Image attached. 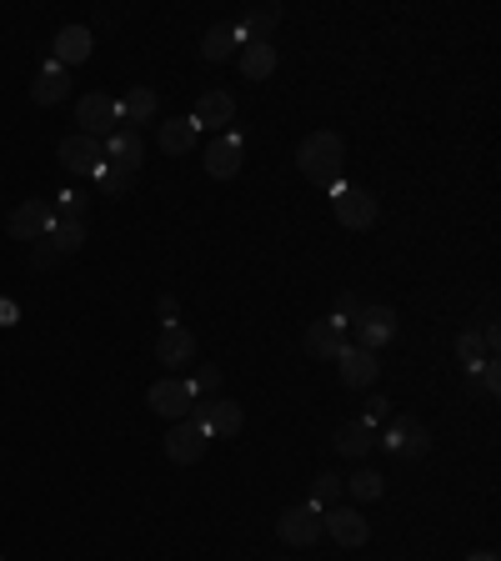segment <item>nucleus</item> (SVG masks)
I'll list each match as a JSON object with an SVG mask.
<instances>
[{"instance_id":"2eb2a0df","label":"nucleus","mask_w":501,"mask_h":561,"mask_svg":"<svg viewBox=\"0 0 501 561\" xmlns=\"http://www.w3.org/2000/svg\"><path fill=\"white\" fill-rule=\"evenodd\" d=\"M341 381L346 386H371L376 376H381V361H376V351H366V346H341Z\"/></svg>"},{"instance_id":"f03ea898","label":"nucleus","mask_w":501,"mask_h":561,"mask_svg":"<svg viewBox=\"0 0 501 561\" xmlns=\"http://www.w3.org/2000/svg\"><path fill=\"white\" fill-rule=\"evenodd\" d=\"M206 446H211V431H206V421H201V396H196L191 416H181V421L171 426V436H166V456H171L176 466H191V461L206 456Z\"/></svg>"},{"instance_id":"aec40b11","label":"nucleus","mask_w":501,"mask_h":561,"mask_svg":"<svg viewBox=\"0 0 501 561\" xmlns=\"http://www.w3.org/2000/svg\"><path fill=\"white\" fill-rule=\"evenodd\" d=\"M196 356V336L186 331V326H166L161 336H156V361L161 366H186Z\"/></svg>"},{"instance_id":"dca6fc26","label":"nucleus","mask_w":501,"mask_h":561,"mask_svg":"<svg viewBox=\"0 0 501 561\" xmlns=\"http://www.w3.org/2000/svg\"><path fill=\"white\" fill-rule=\"evenodd\" d=\"M276 26H281V6H276V0H266V6H251V11L236 21V36H241V46H251V41H271Z\"/></svg>"},{"instance_id":"cd10ccee","label":"nucleus","mask_w":501,"mask_h":561,"mask_svg":"<svg viewBox=\"0 0 501 561\" xmlns=\"http://www.w3.org/2000/svg\"><path fill=\"white\" fill-rule=\"evenodd\" d=\"M341 486H351V501H376L386 491V481L376 471H351V481H341Z\"/></svg>"},{"instance_id":"423d86ee","label":"nucleus","mask_w":501,"mask_h":561,"mask_svg":"<svg viewBox=\"0 0 501 561\" xmlns=\"http://www.w3.org/2000/svg\"><path fill=\"white\" fill-rule=\"evenodd\" d=\"M56 161L66 166V171H76V176H101L106 171V151H101V141L96 136H66L61 146H56Z\"/></svg>"},{"instance_id":"20e7f679","label":"nucleus","mask_w":501,"mask_h":561,"mask_svg":"<svg viewBox=\"0 0 501 561\" xmlns=\"http://www.w3.org/2000/svg\"><path fill=\"white\" fill-rule=\"evenodd\" d=\"M386 451H396V456H406V461H421L426 451H431V431L416 421V416H396L381 436H376Z\"/></svg>"},{"instance_id":"473e14b6","label":"nucleus","mask_w":501,"mask_h":561,"mask_svg":"<svg viewBox=\"0 0 501 561\" xmlns=\"http://www.w3.org/2000/svg\"><path fill=\"white\" fill-rule=\"evenodd\" d=\"M86 201H91L86 191H61V196H56V206H61V211H66L71 221H81V211H86Z\"/></svg>"},{"instance_id":"39448f33","label":"nucleus","mask_w":501,"mask_h":561,"mask_svg":"<svg viewBox=\"0 0 501 561\" xmlns=\"http://www.w3.org/2000/svg\"><path fill=\"white\" fill-rule=\"evenodd\" d=\"M76 121H81V136H96V141H106V136L116 131L121 111H116V101H111L106 91H86V96L76 101Z\"/></svg>"},{"instance_id":"72a5a7b5","label":"nucleus","mask_w":501,"mask_h":561,"mask_svg":"<svg viewBox=\"0 0 501 561\" xmlns=\"http://www.w3.org/2000/svg\"><path fill=\"white\" fill-rule=\"evenodd\" d=\"M56 261H61V251H56L51 241H36V246H31V266H36V271H51Z\"/></svg>"},{"instance_id":"c756f323","label":"nucleus","mask_w":501,"mask_h":561,"mask_svg":"<svg viewBox=\"0 0 501 561\" xmlns=\"http://www.w3.org/2000/svg\"><path fill=\"white\" fill-rule=\"evenodd\" d=\"M456 356L466 361V371H476V366L486 361V341H481V331H461V336H456Z\"/></svg>"},{"instance_id":"f3484780","label":"nucleus","mask_w":501,"mask_h":561,"mask_svg":"<svg viewBox=\"0 0 501 561\" xmlns=\"http://www.w3.org/2000/svg\"><path fill=\"white\" fill-rule=\"evenodd\" d=\"M116 111H121V126H126V131H141V126L161 111V96H156L151 86H136V91H126V101H116Z\"/></svg>"},{"instance_id":"c85d7f7f","label":"nucleus","mask_w":501,"mask_h":561,"mask_svg":"<svg viewBox=\"0 0 501 561\" xmlns=\"http://www.w3.org/2000/svg\"><path fill=\"white\" fill-rule=\"evenodd\" d=\"M336 501H341V476H336V471H321L316 486H311V506L326 511V506H336Z\"/></svg>"},{"instance_id":"ea45409f","label":"nucleus","mask_w":501,"mask_h":561,"mask_svg":"<svg viewBox=\"0 0 501 561\" xmlns=\"http://www.w3.org/2000/svg\"><path fill=\"white\" fill-rule=\"evenodd\" d=\"M0 561H6V556H0Z\"/></svg>"},{"instance_id":"7ed1b4c3","label":"nucleus","mask_w":501,"mask_h":561,"mask_svg":"<svg viewBox=\"0 0 501 561\" xmlns=\"http://www.w3.org/2000/svg\"><path fill=\"white\" fill-rule=\"evenodd\" d=\"M331 211H336V221H341L346 231H371L376 216H381V206H376V196H371L366 186H336Z\"/></svg>"},{"instance_id":"412c9836","label":"nucleus","mask_w":501,"mask_h":561,"mask_svg":"<svg viewBox=\"0 0 501 561\" xmlns=\"http://www.w3.org/2000/svg\"><path fill=\"white\" fill-rule=\"evenodd\" d=\"M91 46H96V41H91V26H66V31L56 36V56H51V61L71 71V66H81V61L91 56Z\"/></svg>"},{"instance_id":"a211bd4d","label":"nucleus","mask_w":501,"mask_h":561,"mask_svg":"<svg viewBox=\"0 0 501 561\" xmlns=\"http://www.w3.org/2000/svg\"><path fill=\"white\" fill-rule=\"evenodd\" d=\"M206 171H211L216 181H231V176L241 171V136H236V131L206 146Z\"/></svg>"},{"instance_id":"6ab92c4d","label":"nucleus","mask_w":501,"mask_h":561,"mask_svg":"<svg viewBox=\"0 0 501 561\" xmlns=\"http://www.w3.org/2000/svg\"><path fill=\"white\" fill-rule=\"evenodd\" d=\"M346 326L336 321V316H326V321H311V331H306V351L311 356H321V361H336L341 356V346H346V336H341Z\"/></svg>"},{"instance_id":"a878e982","label":"nucleus","mask_w":501,"mask_h":561,"mask_svg":"<svg viewBox=\"0 0 501 561\" xmlns=\"http://www.w3.org/2000/svg\"><path fill=\"white\" fill-rule=\"evenodd\" d=\"M236 46H241V36H236V21H221V26H211V31H206V41H201V56H206V61H226Z\"/></svg>"},{"instance_id":"5701e85b","label":"nucleus","mask_w":501,"mask_h":561,"mask_svg":"<svg viewBox=\"0 0 501 561\" xmlns=\"http://www.w3.org/2000/svg\"><path fill=\"white\" fill-rule=\"evenodd\" d=\"M196 121L191 116H176V121H161V131H156V146L166 151V156H186L191 146H196Z\"/></svg>"},{"instance_id":"4c0bfd02","label":"nucleus","mask_w":501,"mask_h":561,"mask_svg":"<svg viewBox=\"0 0 501 561\" xmlns=\"http://www.w3.org/2000/svg\"><path fill=\"white\" fill-rule=\"evenodd\" d=\"M386 411H391V406H386V396H371V401H366V426H381V421H386Z\"/></svg>"},{"instance_id":"f257e3e1","label":"nucleus","mask_w":501,"mask_h":561,"mask_svg":"<svg viewBox=\"0 0 501 561\" xmlns=\"http://www.w3.org/2000/svg\"><path fill=\"white\" fill-rule=\"evenodd\" d=\"M341 161H346V141H341L336 131H311V136L296 146V166H301L311 181H321V186H336Z\"/></svg>"},{"instance_id":"58836bf2","label":"nucleus","mask_w":501,"mask_h":561,"mask_svg":"<svg viewBox=\"0 0 501 561\" xmlns=\"http://www.w3.org/2000/svg\"><path fill=\"white\" fill-rule=\"evenodd\" d=\"M466 561H501V556H496V551H471Z\"/></svg>"},{"instance_id":"1a4fd4ad","label":"nucleus","mask_w":501,"mask_h":561,"mask_svg":"<svg viewBox=\"0 0 501 561\" xmlns=\"http://www.w3.org/2000/svg\"><path fill=\"white\" fill-rule=\"evenodd\" d=\"M321 531H326V526H321V511H316L311 501H301V506H291V511L276 516V536H281L286 546H316Z\"/></svg>"},{"instance_id":"9b49d317","label":"nucleus","mask_w":501,"mask_h":561,"mask_svg":"<svg viewBox=\"0 0 501 561\" xmlns=\"http://www.w3.org/2000/svg\"><path fill=\"white\" fill-rule=\"evenodd\" d=\"M321 526H326L341 546H366V536H371V521H366L356 506H331V511H321Z\"/></svg>"},{"instance_id":"9d476101","label":"nucleus","mask_w":501,"mask_h":561,"mask_svg":"<svg viewBox=\"0 0 501 561\" xmlns=\"http://www.w3.org/2000/svg\"><path fill=\"white\" fill-rule=\"evenodd\" d=\"M101 151H106V166H116V171H141V161H146V136L141 131H126V126H116L106 141H101Z\"/></svg>"},{"instance_id":"b1692460","label":"nucleus","mask_w":501,"mask_h":561,"mask_svg":"<svg viewBox=\"0 0 501 561\" xmlns=\"http://www.w3.org/2000/svg\"><path fill=\"white\" fill-rule=\"evenodd\" d=\"M271 71H276V46H271V41L241 46V76H246V81H271Z\"/></svg>"},{"instance_id":"6e6552de","label":"nucleus","mask_w":501,"mask_h":561,"mask_svg":"<svg viewBox=\"0 0 501 561\" xmlns=\"http://www.w3.org/2000/svg\"><path fill=\"white\" fill-rule=\"evenodd\" d=\"M56 221H61V216H56V201H21V206L11 211L6 231H11L16 241H41Z\"/></svg>"},{"instance_id":"393cba45","label":"nucleus","mask_w":501,"mask_h":561,"mask_svg":"<svg viewBox=\"0 0 501 561\" xmlns=\"http://www.w3.org/2000/svg\"><path fill=\"white\" fill-rule=\"evenodd\" d=\"M336 456H366L371 446H376V426H366V421H346L341 431H336Z\"/></svg>"},{"instance_id":"2f4dec72","label":"nucleus","mask_w":501,"mask_h":561,"mask_svg":"<svg viewBox=\"0 0 501 561\" xmlns=\"http://www.w3.org/2000/svg\"><path fill=\"white\" fill-rule=\"evenodd\" d=\"M476 376H481V396H491V401H496V391H501V371H496V361H491V356L476 366Z\"/></svg>"},{"instance_id":"7c9ffc66","label":"nucleus","mask_w":501,"mask_h":561,"mask_svg":"<svg viewBox=\"0 0 501 561\" xmlns=\"http://www.w3.org/2000/svg\"><path fill=\"white\" fill-rule=\"evenodd\" d=\"M131 181H136V176H131V171H116V166H106V171L96 176V186H101L106 196H126V191H131Z\"/></svg>"},{"instance_id":"f8f14e48","label":"nucleus","mask_w":501,"mask_h":561,"mask_svg":"<svg viewBox=\"0 0 501 561\" xmlns=\"http://www.w3.org/2000/svg\"><path fill=\"white\" fill-rule=\"evenodd\" d=\"M196 131H226L231 121H236V96L231 91H206L201 101H196Z\"/></svg>"},{"instance_id":"4be33fe9","label":"nucleus","mask_w":501,"mask_h":561,"mask_svg":"<svg viewBox=\"0 0 501 561\" xmlns=\"http://www.w3.org/2000/svg\"><path fill=\"white\" fill-rule=\"evenodd\" d=\"M201 421H206L211 441H216V436H236V431L246 426V416H241L236 401H201Z\"/></svg>"},{"instance_id":"0eeeda50","label":"nucleus","mask_w":501,"mask_h":561,"mask_svg":"<svg viewBox=\"0 0 501 561\" xmlns=\"http://www.w3.org/2000/svg\"><path fill=\"white\" fill-rule=\"evenodd\" d=\"M151 411L156 416H166V421H181V416H191V406H196V386L191 381H181V376H161L156 386H151Z\"/></svg>"},{"instance_id":"bb28decb","label":"nucleus","mask_w":501,"mask_h":561,"mask_svg":"<svg viewBox=\"0 0 501 561\" xmlns=\"http://www.w3.org/2000/svg\"><path fill=\"white\" fill-rule=\"evenodd\" d=\"M41 241H51V246H56L61 256H71V251H81V246H86V226L66 216V221H56V226H51V231H46Z\"/></svg>"},{"instance_id":"4468645a","label":"nucleus","mask_w":501,"mask_h":561,"mask_svg":"<svg viewBox=\"0 0 501 561\" xmlns=\"http://www.w3.org/2000/svg\"><path fill=\"white\" fill-rule=\"evenodd\" d=\"M66 96H71V71L56 66V61H46L41 76L31 81V101H36V106H61Z\"/></svg>"},{"instance_id":"ddd939ff","label":"nucleus","mask_w":501,"mask_h":561,"mask_svg":"<svg viewBox=\"0 0 501 561\" xmlns=\"http://www.w3.org/2000/svg\"><path fill=\"white\" fill-rule=\"evenodd\" d=\"M351 326L361 331V346L376 351V346L391 341V331H396V311H391V306H361V316H356Z\"/></svg>"},{"instance_id":"e433bc0d","label":"nucleus","mask_w":501,"mask_h":561,"mask_svg":"<svg viewBox=\"0 0 501 561\" xmlns=\"http://www.w3.org/2000/svg\"><path fill=\"white\" fill-rule=\"evenodd\" d=\"M191 386H196V396H201V391H216V386H221V371H216V366H201Z\"/></svg>"},{"instance_id":"c9c22d12","label":"nucleus","mask_w":501,"mask_h":561,"mask_svg":"<svg viewBox=\"0 0 501 561\" xmlns=\"http://www.w3.org/2000/svg\"><path fill=\"white\" fill-rule=\"evenodd\" d=\"M156 316H161V331H166V326H176V321H181V306H176V296H161V301H156Z\"/></svg>"},{"instance_id":"f704fd0d","label":"nucleus","mask_w":501,"mask_h":561,"mask_svg":"<svg viewBox=\"0 0 501 561\" xmlns=\"http://www.w3.org/2000/svg\"><path fill=\"white\" fill-rule=\"evenodd\" d=\"M356 316H361V296H356V291H341V296H336V321L346 326V321H356Z\"/></svg>"}]
</instances>
